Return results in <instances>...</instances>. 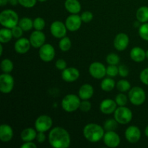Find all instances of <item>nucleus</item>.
Returning a JSON list of instances; mask_svg holds the SVG:
<instances>
[{
	"instance_id": "1",
	"label": "nucleus",
	"mask_w": 148,
	"mask_h": 148,
	"mask_svg": "<svg viewBox=\"0 0 148 148\" xmlns=\"http://www.w3.org/2000/svg\"><path fill=\"white\" fill-rule=\"evenodd\" d=\"M49 142L54 148H67L71 144L70 134L62 127H54L49 132Z\"/></svg>"
},
{
	"instance_id": "2",
	"label": "nucleus",
	"mask_w": 148,
	"mask_h": 148,
	"mask_svg": "<svg viewBox=\"0 0 148 148\" xmlns=\"http://www.w3.org/2000/svg\"><path fill=\"white\" fill-rule=\"evenodd\" d=\"M104 128L95 123H90L83 129V136L90 143H98L103 138L105 134Z\"/></svg>"
},
{
	"instance_id": "3",
	"label": "nucleus",
	"mask_w": 148,
	"mask_h": 148,
	"mask_svg": "<svg viewBox=\"0 0 148 148\" xmlns=\"http://www.w3.org/2000/svg\"><path fill=\"white\" fill-rule=\"evenodd\" d=\"M18 14L12 10H3L0 14V24L4 27L12 29L19 23Z\"/></svg>"
},
{
	"instance_id": "4",
	"label": "nucleus",
	"mask_w": 148,
	"mask_h": 148,
	"mask_svg": "<svg viewBox=\"0 0 148 148\" xmlns=\"http://www.w3.org/2000/svg\"><path fill=\"white\" fill-rule=\"evenodd\" d=\"M80 98L75 94L65 95L62 101V107L66 112H74L79 109L80 105Z\"/></svg>"
},
{
	"instance_id": "5",
	"label": "nucleus",
	"mask_w": 148,
	"mask_h": 148,
	"mask_svg": "<svg viewBox=\"0 0 148 148\" xmlns=\"http://www.w3.org/2000/svg\"><path fill=\"white\" fill-rule=\"evenodd\" d=\"M128 98L133 105H143L146 100V93L140 87H134L129 91Z\"/></svg>"
},
{
	"instance_id": "6",
	"label": "nucleus",
	"mask_w": 148,
	"mask_h": 148,
	"mask_svg": "<svg viewBox=\"0 0 148 148\" xmlns=\"http://www.w3.org/2000/svg\"><path fill=\"white\" fill-rule=\"evenodd\" d=\"M114 117L119 124H127L132 121L133 117L132 111L126 106H119L114 113Z\"/></svg>"
},
{
	"instance_id": "7",
	"label": "nucleus",
	"mask_w": 148,
	"mask_h": 148,
	"mask_svg": "<svg viewBox=\"0 0 148 148\" xmlns=\"http://www.w3.org/2000/svg\"><path fill=\"white\" fill-rule=\"evenodd\" d=\"M53 125L51 117L47 115H40L35 121V128L38 132H46L51 130Z\"/></svg>"
},
{
	"instance_id": "8",
	"label": "nucleus",
	"mask_w": 148,
	"mask_h": 148,
	"mask_svg": "<svg viewBox=\"0 0 148 148\" xmlns=\"http://www.w3.org/2000/svg\"><path fill=\"white\" fill-rule=\"evenodd\" d=\"M14 85L13 77L9 73H3L0 75V91L7 94L12 91Z\"/></svg>"
},
{
	"instance_id": "9",
	"label": "nucleus",
	"mask_w": 148,
	"mask_h": 148,
	"mask_svg": "<svg viewBox=\"0 0 148 148\" xmlns=\"http://www.w3.org/2000/svg\"><path fill=\"white\" fill-rule=\"evenodd\" d=\"M39 57L43 62H50L54 59L56 51L54 47L50 43H45L39 49Z\"/></svg>"
},
{
	"instance_id": "10",
	"label": "nucleus",
	"mask_w": 148,
	"mask_h": 148,
	"mask_svg": "<svg viewBox=\"0 0 148 148\" xmlns=\"http://www.w3.org/2000/svg\"><path fill=\"white\" fill-rule=\"evenodd\" d=\"M89 73L95 79H103L106 75V67L101 62H92L89 66Z\"/></svg>"
},
{
	"instance_id": "11",
	"label": "nucleus",
	"mask_w": 148,
	"mask_h": 148,
	"mask_svg": "<svg viewBox=\"0 0 148 148\" xmlns=\"http://www.w3.org/2000/svg\"><path fill=\"white\" fill-rule=\"evenodd\" d=\"M50 31L52 36L56 38H62L66 36L67 28L65 23L59 20L53 22L50 26Z\"/></svg>"
},
{
	"instance_id": "12",
	"label": "nucleus",
	"mask_w": 148,
	"mask_h": 148,
	"mask_svg": "<svg viewBox=\"0 0 148 148\" xmlns=\"http://www.w3.org/2000/svg\"><path fill=\"white\" fill-rule=\"evenodd\" d=\"M103 140L104 144L110 148L117 147L121 143L119 135L114 131H107L104 134Z\"/></svg>"
},
{
	"instance_id": "13",
	"label": "nucleus",
	"mask_w": 148,
	"mask_h": 148,
	"mask_svg": "<svg viewBox=\"0 0 148 148\" xmlns=\"http://www.w3.org/2000/svg\"><path fill=\"white\" fill-rule=\"evenodd\" d=\"M82 23V20L81 19V16L78 15L77 14H72L66 19L65 25L68 30L75 32L80 28Z\"/></svg>"
},
{
	"instance_id": "14",
	"label": "nucleus",
	"mask_w": 148,
	"mask_h": 148,
	"mask_svg": "<svg viewBox=\"0 0 148 148\" xmlns=\"http://www.w3.org/2000/svg\"><path fill=\"white\" fill-rule=\"evenodd\" d=\"M125 138L127 141L132 144H134L139 142V140L141 138V131L139 129V127L136 126H130L126 130Z\"/></svg>"
},
{
	"instance_id": "15",
	"label": "nucleus",
	"mask_w": 148,
	"mask_h": 148,
	"mask_svg": "<svg viewBox=\"0 0 148 148\" xmlns=\"http://www.w3.org/2000/svg\"><path fill=\"white\" fill-rule=\"evenodd\" d=\"M130 38L127 34L124 33H120L116 36L114 40V46L119 51H123L129 46Z\"/></svg>"
},
{
	"instance_id": "16",
	"label": "nucleus",
	"mask_w": 148,
	"mask_h": 148,
	"mask_svg": "<svg viewBox=\"0 0 148 148\" xmlns=\"http://www.w3.org/2000/svg\"><path fill=\"white\" fill-rule=\"evenodd\" d=\"M31 46L36 49H40L46 42V36L42 30H35L30 34V38Z\"/></svg>"
},
{
	"instance_id": "17",
	"label": "nucleus",
	"mask_w": 148,
	"mask_h": 148,
	"mask_svg": "<svg viewBox=\"0 0 148 148\" xmlns=\"http://www.w3.org/2000/svg\"><path fill=\"white\" fill-rule=\"evenodd\" d=\"M117 108V104L115 100L112 99H104L101 101L100 104V110L101 112L106 115L114 114V111Z\"/></svg>"
},
{
	"instance_id": "18",
	"label": "nucleus",
	"mask_w": 148,
	"mask_h": 148,
	"mask_svg": "<svg viewBox=\"0 0 148 148\" xmlns=\"http://www.w3.org/2000/svg\"><path fill=\"white\" fill-rule=\"evenodd\" d=\"M79 77V72L75 67H66L62 71V78L63 80L67 82H72L76 81Z\"/></svg>"
},
{
	"instance_id": "19",
	"label": "nucleus",
	"mask_w": 148,
	"mask_h": 148,
	"mask_svg": "<svg viewBox=\"0 0 148 148\" xmlns=\"http://www.w3.org/2000/svg\"><path fill=\"white\" fill-rule=\"evenodd\" d=\"M30 40L26 38H20L16 40L15 43H14V50L17 53H25L30 50Z\"/></svg>"
},
{
	"instance_id": "20",
	"label": "nucleus",
	"mask_w": 148,
	"mask_h": 148,
	"mask_svg": "<svg viewBox=\"0 0 148 148\" xmlns=\"http://www.w3.org/2000/svg\"><path fill=\"white\" fill-rule=\"evenodd\" d=\"M13 130L8 124H1L0 127V140L3 143H8L13 138Z\"/></svg>"
},
{
	"instance_id": "21",
	"label": "nucleus",
	"mask_w": 148,
	"mask_h": 148,
	"mask_svg": "<svg viewBox=\"0 0 148 148\" xmlns=\"http://www.w3.org/2000/svg\"><path fill=\"white\" fill-rule=\"evenodd\" d=\"M94 94V88L90 84H84L79 88L78 95L81 100H89Z\"/></svg>"
},
{
	"instance_id": "22",
	"label": "nucleus",
	"mask_w": 148,
	"mask_h": 148,
	"mask_svg": "<svg viewBox=\"0 0 148 148\" xmlns=\"http://www.w3.org/2000/svg\"><path fill=\"white\" fill-rule=\"evenodd\" d=\"M130 57L134 62L140 63L145 59L146 51L141 47H134L130 51Z\"/></svg>"
},
{
	"instance_id": "23",
	"label": "nucleus",
	"mask_w": 148,
	"mask_h": 148,
	"mask_svg": "<svg viewBox=\"0 0 148 148\" xmlns=\"http://www.w3.org/2000/svg\"><path fill=\"white\" fill-rule=\"evenodd\" d=\"M64 7L71 14H78L81 10V4L78 0H66Z\"/></svg>"
},
{
	"instance_id": "24",
	"label": "nucleus",
	"mask_w": 148,
	"mask_h": 148,
	"mask_svg": "<svg viewBox=\"0 0 148 148\" xmlns=\"http://www.w3.org/2000/svg\"><path fill=\"white\" fill-rule=\"evenodd\" d=\"M37 130L33 128H26L20 134V138L23 142H32L36 139Z\"/></svg>"
},
{
	"instance_id": "25",
	"label": "nucleus",
	"mask_w": 148,
	"mask_h": 148,
	"mask_svg": "<svg viewBox=\"0 0 148 148\" xmlns=\"http://www.w3.org/2000/svg\"><path fill=\"white\" fill-rule=\"evenodd\" d=\"M136 17L138 22L142 23L148 22V7L143 6L137 10L136 12Z\"/></svg>"
},
{
	"instance_id": "26",
	"label": "nucleus",
	"mask_w": 148,
	"mask_h": 148,
	"mask_svg": "<svg viewBox=\"0 0 148 148\" xmlns=\"http://www.w3.org/2000/svg\"><path fill=\"white\" fill-rule=\"evenodd\" d=\"M12 33L10 28L4 27L0 30V42L1 43H8L12 40Z\"/></svg>"
},
{
	"instance_id": "27",
	"label": "nucleus",
	"mask_w": 148,
	"mask_h": 148,
	"mask_svg": "<svg viewBox=\"0 0 148 148\" xmlns=\"http://www.w3.org/2000/svg\"><path fill=\"white\" fill-rule=\"evenodd\" d=\"M115 86V81L111 79V77L105 78V79H103L101 83V89L105 92H110V91L113 90Z\"/></svg>"
},
{
	"instance_id": "28",
	"label": "nucleus",
	"mask_w": 148,
	"mask_h": 148,
	"mask_svg": "<svg viewBox=\"0 0 148 148\" xmlns=\"http://www.w3.org/2000/svg\"><path fill=\"white\" fill-rule=\"evenodd\" d=\"M18 25L24 31H29L33 27V20L29 17H23L19 20Z\"/></svg>"
},
{
	"instance_id": "29",
	"label": "nucleus",
	"mask_w": 148,
	"mask_h": 148,
	"mask_svg": "<svg viewBox=\"0 0 148 148\" xmlns=\"http://www.w3.org/2000/svg\"><path fill=\"white\" fill-rule=\"evenodd\" d=\"M14 69L13 62L9 59H4L1 62V69L4 73H10Z\"/></svg>"
},
{
	"instance_id": "30",
	"label": "nucleus",
	"mask_w": 148,
	"mask_h": 148,
	"mask_svg": "<svg viewBox=\"0 0 148 148\" xmlns=\"http://www.w3.org/2000/svg\"><path fill=\"white\" fill-rule=\"evenodd\" d=\"M59 49L62 51H68L72 47V41H71L70 38L69 37H66V36H64V38H61L59 43Z\"/></svg>"
},
{
	"instance_id": "31",
	"label": "nucleus",
	"mask_w": 148,
	"mask_h": 148,
	"mask_svg": "<svg viewBox=\"0 0 148 148\" xmlns=\"http://www.w3.org/2000/svg\"><path fill=\"white\" fill-rule=\"evenodd\" d=\"M118 121L115 119H108L104 122L103 128L106 131H114L118 127Z\"/></svg>"
},
{
	"instance_id": "32",
	"label": "nucleus",
	"mask_w": 148,
	"mask_h": 148,
	"mask_svg": "<svg viewBox=\"0 0 148 148\" xmlns=\"http://www.w3.org/2000/svg\"><path fill=\"white\" fill-rule=\"evenodd\" d=\"M116 88L121 92H127L131 89V84L126 79H121L116 83Z\"/></svg>"
},
{
	"instance_id": "33",
	"label": "nucleus",
	"mask_w": 148,
	"mask_h": 148,
	"mask_svg": "<svg viewBox=\"0 0 148 148\" xmlns=\"http://www.w3.org/2000/svg\"><path fill=\"white\" fill-rule=\"evenodd\" d=\"M139 35L142 39L148 41V23H143L139 27Z\"/></svg>"
},
{
	"instance_id": "34",
	"label": "nucleus",
	"mask_w": 148,
	"mask_h": 148,
	"mask_svg": "<svg viewBox=\"0 0 148 148\" xmlns=\"http://www.w3.org/2000/svg\"><path fill=\"white\" fill-rule=\"evenodd\" d=\"M120 62V58L116 53H111L107 55L106 62L108 65H117Z\"/></svg>"
},
{
	"instance_id": "35",
	"label": "nucleus",
	"mask_w": 148,
	"mask_h": 148,
	"mask_svg": "<svg viewBox=\"0 0 148 148\" xmlns=\"http://www.w3.org/2000/svg\"><path fill=\"white\" fill-rule=\"evenodd\" d=\"M46 26V22L42 17H36L33 20V27L36 30H42Z\"/></svg>"
},
{
	"instance_id": "36",
	"label": "nucleus",
	"mask_w": 148,
	"mask_h": 148,
	"mask_svg": "<svg viewBox=\"0 0 148 148\" xmlns=\"http://www.w3.org/2000/svg\"><path fill=\"white\" fill-rule=\"evenodd\" d=\"M115 101L119 106H125L128 101L127 96L124 93H119L116 96Z\"/></svg>"
},
{
	"instance_id": "37",
	"label": "nucleus",
	"mask_w": 148,
	"mask_h": 148,
	"mask_svg": "<svg viewBox=\"0 0 148 148\" xmlns=\"http://www.w3.org/2000/svg\"><path fill=\"white\" fill-rule=\"evenodd\" d=\"M106 75L110 77H114L119 75V66L116 65H108L106 67Z\"/></svg>"
},
{
	"instance_id": "38",
	"label": "nucleus",
	"mask_w": 148,
	"mask_h": 148,
	"mask_svg": "<svg viewBox=\"0 0 148 148\" xmlns=\"http://www.w3.org/2000/svg\"><path fill=\"white\" fill-rule=\"evenodd\" d=\"M91 107H92L91 103L88 101V100H82L79 105V109L82 112H88L91 109Z\"/></svg>"
},
{
	"instance_id": "39",
	"label": "nucleus",
	"mask_w": 148,
	"mask_h": 148,
	"mask_svg": "<svg viewBox=\"0 0 148 148\" xmlns=\"http://www.w3.org/2000/svg\"><path fill=\"white\" fill-rule=\"evenodd\" d=\"M38 0H18V4L25 8H32L36 4Z\"/></svg>"
},
{
	"instance_id": "40",
	"label": "nucleus",
	"mask_w": 148,
	"mask_h": 148,
	"mask_svg": "<svg viewBox=\"0 0 148 148\" xmlns=\"http://www.w3.org/2000/svg\"><path fill=\"white\" fill-rule=\"evenodd\" d=\"M81 19L83 23H88L93 19V14L90 11L83 12L81 14Z\"/></svg>"
},
{
	"instance_id": "41",
	"label": "nucleus",
	"mask_w": 148,
	"mask_h": 148,
	"mask_svg": "<svg viewBox=\"0 0 148 148\" xmlns=\"http://www.w3.org/2000/svg\"><path fill=\"white\" fill-rule=\"evenodd\" d=\"M11 30H12V33L13 37L15 38L18 39L23 36V31H24V30H23L19 25L14 26V27H12Z\"/></svg>"
},
{
	"instance_id": "42",
	"label": "nucleus",
	"mask_w": 148,
	"mask_h": 148,
	"mask_svg": "<svg viewBox=\"0 0 148 148\" xmlns=\"http://www.w3.org/2000/svg\"><path fill=\"white\" fill-rule=\"evenodd\" d=\"M129 73H130V70L126 65L121 64L119 66V75L121 77H126L128 76Z\"/></svg>"
},
{
	"instance_id": "43",
	"label": "nucleus",
	"mask_w": 148,
	"mask_h": 148,
	"mask_svg": "<svg viewBox=\"0 0 148 148\" xmlns=\"http://www.w3.org/2000/svg\"><path fill=\"white\" fill-rule=\"evenodd\" d=\"M140 79L143 84L148 85V67L144 69L140 72Z\"/></svg>"
},
{
	"instance_id": "44",
	"label": "nucleus",
	"mask_w": 148,
	"mask_h": 148,
	"mask_svg": "<svg viewBox=\"0 0 148 148\" xmlns=\"http://www.w3.org/2000/svg\"><path fill=\"white\" fill-rule=\"evenodd\" d=\"M55 66H56V69L63 71L64 69H65L66 68V66H67V64H66V61L65 60H64V59H59L56 62V63H55Z\"/></svg>"
},
{
	"instance_id": "45",
	"label": "nucleus",
	"mask_w": 148,
	"mask_h": 148,
	"mask_svg": "<svg viewBox=\"0 0 148 148\" xmlns=\"http://www.w3.org/2000/svg\"><path fill=\"white\" fill-rule=\"evenodd\" d=\"M46 134L45 132H38L37 137H36V140L39 143H43L46 141Z\"/></svg>"
},
{
	"instance_id": "46",
	"label": "nucleus",
	"mask_w": 148,
	"mask_h": 148,
	"mask_svg": "<svg viewBox=\"0 0 148 148\" xmlns=\"http://www.w3.org/2000/svg\"><path fill=\"white\" fill-rule=\"evenodd\" d=\"M21 148H36L37 145L33 142H25L24 144L20 146Z\"/></svg>"
},
{
	"instance_id": "47",
	"label": "nucleus",
	"mask_w": 148,
	"mask_h": 148,
	"mask_svg": "<svg viewBox=\"0 0 148 148\" xmlns=\"http://www.w3.org/2000/svg\"><path fill=\"white\" fill-rule=\"evenodd\" d=\"M8 3H10V4L13 6H15L18 3V0H8Z\"/></svg>"
},
{
	"instance_id": "48",
	"label": "nucleus",
	"mask_w": 148,
	"mask_h": 148,
	"mask_svg": "<svg viewBox=\"0 0 148 148\" xmlns=\"http://www.w3.org/2000/svg\"><path fill=\"white\" fill-rule=\"evenodd\" d=\"M8 3V0H0V6L1 7H4L6 6Z\"/></svg>"
},
{
	"instance_id": "49",
	"label": "nucleus",
	"mask_w": 148,
	"mask_h": 148,
	"mask_svg": "<svg viewBox=\"0 0 148 148\" xmlns=\"http://www.w3.org/2000/svg\"><path fill=\"white\" fill-rule=\"evenodd\" d=\"M145 134L146 137H148V125L146 127L145 130Z\"/></svg>"
},
{
	"instance_id": "50",
	"label": "nucleus",
	"mask_w": 148,
	"mask_h": 148,
	"mask_svg": "<svg viewBox=\"0 0 148 148\" xmlns=\"http://www.w3.org/2000/svg\"><path fill=\"white\" fill-rule=\"evenodd\" d=\"M3 54V46L2 44L0 45V55H2Z\"/></svg>"
},
{
	"instance_id": "51",
	"label": "nucleus",
	"mask_w": 148,
	"mask_h": 148,
	"mask_svg": "<svg viewBox=\"0 0 148 148\" xmlns=\"http://www.w3.org/2000/svg\"><path fill=\"white\" fill-rule=\"evenodd\" d=\"M38 1H40V2H44V1H47V0H38Z\"/></svg>"
},
{
	"instance_id": "52",
	"label": "nucleus",
	"mask_w": 148,
	"mask_h": 148,
	"mask_svg": "<svg viewBox=\"0 0 148 148\" xmlns=\"http://www.w3.org/2000/svg\"><path fill=\"white\" fill-rule=\"evenodd\" d=\"M146 58H147L148 59V50L146 51Z\"/></svg>"
}]
</instances>
